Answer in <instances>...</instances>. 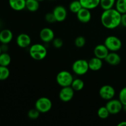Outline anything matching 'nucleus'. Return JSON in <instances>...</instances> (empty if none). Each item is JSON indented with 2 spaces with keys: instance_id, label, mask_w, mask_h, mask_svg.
I'll return each mask as SVG.
<instances>
[{
  "instance_id": "obj_1",
  "label": "nucleus",
  "mask_w": 126,
  "mask_h": 126,
  "mask_svg": "<svg viewBox=\"0 0 126 126\" xmlns=\"http://www.w3.org/2000/svg\"><path fill=\"white\" fill-rule=\"evenodd\" d=\"M121 14L116 9L105 10L101 16V23L108 29H114L121 25Z\"/></svg>"
},
{
  "instance_id": "obj_2",
  "label": "nucleus",
  "mask_w": 126,
  "mask_h": 126,
  "mask_svg": "<svg viewBox=\"0 0 126 126\" xmlns=\"http://www.w3.org/2000/svg\"><path fill=\"white\" fill-rule=\"evenodd\" d=\"M29 54L31 57L35 60H41L46 57L47 51L44 46L34 44L30 47Z\"/></svg>"
},
{
  "instance_id": "obj_3",
  "label": "nucleus",
  "mask_w": 126,
  "mask_h": 126,
  "mask_svg": "<svg viewBox=\"0 0 126 126\" xmlns=\"http://www.w3.org/2000/svg\"><path fill=\"white\" fill-rule=\"evenodd\" d=\"M73 79L72 75L70 72L65 70L60 71L56 76L57 82L62 87L70 86Z\"/></svg>"
},
{
  "instance_id": "obj_4",
  "label": "nucleus",
  "mask_w": 126,
  "mask_h": 126,
  "mask_svg": "<svg viewBox=\"0 0 126 126\" xmlns=\"http://www.w3.org/2000/svg\"><path fill=\"white\" fill-rule=\"evenodd\" d=\"M89 70L88 62L84 59H79L73 63L72 70L78 75H84L87 73Z\"/></svg>"
},
{
  "instance_id": "obj_5",
  "label": "nucleus",
  "mask_w": 126,
  "mask_h": 126,
  "mask_svg": "<svg viewBox=\"0 0 126 126\" xmlns=\"http://www.w3.org/2000/svg\"><path fill=\"white\" fill-rule=\"evenodd\" d=\"M52 107V101L47 97H40L36 101L35 108L41 113H47L51 110Z\"/></svg>"
},
{
  "instance_id": "obj_6",
  "label": "nucleus",
  "mask_w": 126,
  "mask_h": 126,
  "mask_svg": "<svg viewBox=\"0 0 126 126\" xmlns=\"http://www.w3.org/2000/svg\"><path fill=\"white\" fill-rule=\"evenodd\" d=\"M104 44L108 50L111 52H117L122 47V42L119 38L115 36H110L105 40Z\"/></svg>"
},
{
  "instance_id": "obj_7",
  "label": "nucleus",
  "mask_w": 126,
  "mask_h": 126,
  "mask_svg": "<svg viewBox=\"0 0 126 126\" xmlns=\"http://www.w3.org/2000/svg\"><path fill=\"white\" fill-rule=\"evenodd\" d=\"M106 107L111 114H116L123 109V105L119 99H111L108 100Z\"/></svg>"
},
{
  "instance_id": "obj_8",
  "label": "nucleus",
  "mask_w": 126,
  "mask_h": 126,
  "mask_svg": "<svg viewBox=\"0 0 126 126\" xmlns=\"http://www.w3.org/2000/svg\"><path fill=\"white\" fill-rule=\"evenodd\" d=\"M99 95L103 99L110 100L114 98L115 95V89L110 85H104L100 89Z\"/></svg>"
},
{
  "instance_id": "obj_9",
  "label": "nucleus",
  "mask_w": 126,
  "mask_h": 126,
  "mask_svg": "<svg viewBox=\"0 0 126 126\" xmlns=\"http://www.w3.org/2000/svg\"><path fill=\"white\" fill-rule=\"evenodd\" d=\"M75 94V91L70 86L63 87L59 92V98L63 102H68L72 100Z\"/></svg>"
},
{
  "instance_id": "obj_10",
  "label": "nucleus",
  "mask_w": 126,
  "mask_h": 126,
  "mask_svg": "<svg viewBox=\"0 0 126 126\" xmlns=\"http://www.w3.org/2000/svg\"><path fill=\"white\" fill-rule=\"evenodd\" d=\"M54 36H55V34H54V31L47 27L43 28L39 33L40 39H41L42 41L44 43L52 42L53 39L55 38Z\"/></svg>"
},
{
  "instance_id": "obj_11",
  "label": "nucleus",
  "mask_w": 126,
  "mask_h": 126,
  "mask_svg": "<svg viewBox=\"0 0 126 126\" xmlns=\"http://www.w3.org/2000/svg\"><path fill=\"white\" fill-rule=\"evenodd\" d=\"M52 12L55 16L57 22H63L67 17V11L66 8L62 6H57L54 9Z\"/></svg>"
},
{
  "instance_id": "obj_12",
  "label": "nucleus",
  "mask_w": 126,
  "mask_h": 126,
  "mask_svg": "<svg viewBox=\"0 0 126 126\" xmlns=\"http://www.w3.org/2000/svg\"><path fill=\"white\" fill-rule=\"evenodd\" d=\"M110 50L105 44H98L96 46L94 50L95 57L99 58L102 60H105Z\"/></svg>"
},
{
  "instance_id": "obj_13",
  "label": "nucleus",
  "mask_w": 126,
  "mask_h": 126,
  "mask_svg": "<svg viewBox=\"0 0 126 126\" xmlns=\"http://www.w3.org/2000/svg\"><path fill=\"white\" fill-rule=\"evenodd\" d=\"M16 43L18 46L21 48H26L30 45L32 39L30 36L26 33H21L18 34L16 39Z\"/></svg>"
},
{
  "instance_id": "obj_14",
  "label": "nucleus",
  "mask_w": 126,
  "mask_h": 126,
  "mask_svg": "<svg viewBox=\"0 0 126 126\" xmlns=\"http://www.w3.org/2000/svg\"><path fill=\"white\" fill-rule=\"evenodd\" d=\"M76 16L78 20L83 23H88L91 20L92 17L90 10L84 7H82L78 13H76Z\"/></svg>"
},
{
  "instance_id": "obj_15",
  "label": "nucleus",
  "mask_w": 126,
  "mask_h": 126,
  "mask_svg": "<svg viewBox=\"0 0 126 126\" xmlns=\"http://www.w3.org/2000/svg\"><path fill=\"white\" fill-rule=\"evenodd\" d=\"M105 60L110 65L115 66L120 63L121 61V58L118 53L116 52H109Z\"/></svg>"
},
{
  "instance_id": "obj_16",
  "label": "nucleus",
  "mask_w": 126,
  "mask_h": 126,
  "mask_svg": "<svg viewBox=\"0 0 126 126\" xmlns=\"http://www.w3.org/2000/svg\"><path fill=\"white\" fill-rule=\"evenodd\" d=\"M88 64L89 70L95 71L100 70L103 66V62L102 59L96 57L90 59L88 61Z\"/></svg>"
},
{
  "instance_id": "obj_17",
  "label": "nucleus",
  "mask_w": 126,
  "mask_h": 126,
  "mask_svg": "<svg viewBox=\"0 0 126 126\" xmlns=\"http://www.w3.org/2000/svg\"><path fill=\"white\" fill-rule=\"evenodd\" d=\"M13 38L12 32L9 29H4L0 32V42L2 44H9Z\"/></svg>"
},
{
  "instance_id": "obj_18",
  "label": "nucleus",
  "mask_w": 126,
  "mask_h": 126,
  "mask_svg": "<svg viewBox=\"0 0 126 126\" xmlns=\"http://www.w3.org/2000/svg\"><path fill=\"white\" fill-rule=\"evenodd\" d=\"M11 8L16 11H20L26 8V0H9Z\"/></svg>"
},
{
  "instance_id": "obj_19",
  "label": "nucleus",
  "mask_w": 126,
  "mask_h": 126,
  "mask_svg": "<svg viewBox=\"0 0 126 126\" xmlns=\"http://www.w3.org/2000/svg\"><path fill=\"white\" fill-rule=\"evenodd\" d=\"M100 0H79L82 7L91 10L100 6Z\"/></svg>"
},
{
  "instance_id": "obj_20",
  "label": "nucleus",
  "mask_w": 126,
  "mask_h": 126,
  "mask_svg": "<svg viewBox=\"0 0 126 126\" xmlns=\"http://www.w3.org/2000/svg\"><path fill=\"white\" fill-rule=\"evenodd\" d=\"M26 8L30 12H36L39 8V2L37 0H26Z\"/></svg>"
},
{
  "instance_id": "obj_21",
  "label": "nucleus",
  "mask_w": 126,
  "mask_h": 126,
  "mask_svg": "<svg viewBox=\"0 0 126 126\" xmlns=\"http://www.w3.org/2000/svg\"><path fill=\"white\" fill-rule=\"evenodd\" d=\"M11 57L7 52H2L0 54V65L8 66L11 63Z\"/></svg>"
},
{
  "instance_id": "obj_22",
  "label": "nucleus",
  "mask_w": 126,
  "mask_h": 126,
  "mask_svg": "<svg viewBox=\"0 0 126 126\" xmlns=\"http://www.w3.org/2000/svg\"><path fill=\"white\" fill-rule=\"evenodd\" d=\"M116 0H100V6L102 9L108 10L112 9L115 5Z\"/></svg>"
},
{
  "instance_id": "obj_23",
  "label": "nucleus",
  "mask_w": 126,
  "mask_h": 126,
  "mask_svg": "<svg viewBox=\"0 0 126 126\" xmlns=\"http://www.w3.org/2000/svg\"><path fill=\"white\" fill-rule=\"evenodd\" d=\"M71 87L75 91H80L84 87V82L81 79H75L71 83Z\"/></svg>"
},
{
  "instance_id": "obj_24",
  "label": "nucleus",
  "mask_w": 126,
  "mask_h": 126,
  "mask_svg": "<svg viewBox=\"0 0 126 126\" xmlns=\"http://www.w3.org/2000/svg\"><path fill=\"white\" fill-rule=\"evenodd\" d=\"M82 8V6L79 0H75V1H72L69 6V9H70V11L72 12L73 13L75 14L78 13V11H79Z\"/></svg>"
},
{
  "instance_id": "obj_25",
  "label": "nucleus",
  "mask_w": 126,
  "mask_h": 126,
  "mask_svg": "<svg viewBox=\"0 0 126 126\" xmlns=\"http://www.w3.org/2000/svg\"><path fill=\"white\" fill-rule=\"evenodd\" d=\"M115 6L116 9L121 14L126 13V0H116Z\"/></svg>"
},
{
  "instance_id": "obj_26",
  "label": "nucleus",
  "mask_w": 126,
  "mask_h": 126,
  "mask_svg": "<svg viewBox=\"0 0 126 126\" xmlns=\"http://www.w3.org/2000/svg\"><path fill=\"white\" fill-rule=\"evenodd\" d=\"M110 114L109 111L108 110L106 106L105 107H101L98 108L97 111V115L100 119H105L108 118L109 115Z\"/></svg>"
},
{
  "instance_id": "obj_27",
  "label": "nucleus",
  "mask_w": 126,
  "mask_h": 126,
  "mask_svg": "<svg viewBox=\"0 0 126 126\" xmlns=\"http://www.w3.org/2000/svg\"><path fill=\"white\" fill-rule=\"evenodd\" d=\"M10 75V71L7 66L0 65V81L7 79Z\"/></svg>"
},
{
  "instance_id": "obj_28",
  "label": "nucleus",
  "mask_w": 126,
  "mask_h": 126,
  "mask_svg": "<svg viewBox=\"0 0 126 126\" xmlns=\"http://www.w3.org/2000/svg\"><path fill=\"white\" fill-rule=\"evenodd\" d=\"M86 43V39L82 36H79L75 39V44L77 47L81 48L85 46Z\"/></svg>"
},
{
  "instance_id": "obj_29",
  "label": "nucleus",
  "mask_w": 126,
  "mask_h": 126,
  "mask_svg": "<svg viewBox=\"0 0 126 126\" xmlns=\"http://www.w3.org/2000/svg\"><path fill=\"white\" fill-rule=\"evenodd\" d=\"M40 112L36 109V108H33L31 109L28 112V117L32 119H36L39 118Z\"/></svg>"
},
{
  "instance_id": "obj_30",
  "label": "nucleus",
  "mask_w": 126,
  "mask_h": 126,
  "mask_svg": "<svg viewBox=\"0 0 126 126\" xmlns=\"http://www.w3.org/2000/svg\"><path fill=\"white\" fill-rule=\"evenodd\" d=\"M119 100L123 105H126V87H123L119 92Z\"/></svg>"
},
{
  "instance_id": "obj_31",
  "label": "nucleus",
  "mask_w": 126,
  "mask_h": 126,
  "mask_svg": "<svg viewBox=\"0 0 126 126\" xmlns=\"http://www.w3.org/2000/svg\"><path fill=\"white\" fill-rule=\"evenodd\" d=\"M52 45L56 49H60L63 45V41L62 39L60 38H55L53 39Z\"/></svg>"
},
{
  "instance_id": "obj_32",
  "label": "nucleus",
  "mask_w": 126,
  "mask_h": 126,
  "mask_svg": "<svg viewBox=\"0 0 126 126\" xmlns=\"http://www.w3.org/2000/svg\"><path fill=\"white\" fill-rule=\"evenodd\" d=\"M45 19L49 23H54L57 22V20L53 12L47 13L45 16Z\"/></svg>"
},
{
  "instance_id": "obj_33",
  "label": "nucleus",
  "mask_w": 126,
  "mask_h": 126,
  "mask_svg": "<svg viewBox=\"0 0 126 126\" xmlns=\"http://www.w3.org/2000/svg\"><path fill=\"white\" fill-rule=\"evenodd\" d=\"M121 25L124 27H126V13L123 14L121 15Z\"/></svg>"
},
{
  "instance_id": "obj_34",
  "label": "nucleus",
  "mask_w": 126,
  "mask_h": 126,
  "mask_svg": "<svg viewBox=\"0 0 126 126\" xmlns=\"http://www.w3.org/2000/svg\"><path fill=\"white\" fill-rule=\"evenodd\" d=\"M7 44H2V45L1 46L2 52H7V50H8V46H7Z\"/></svg>"
},
{
  "instance_id": "obj_35",
  "label": "nucleus",
  "mask_w": 126,
  "mask_h": 126,
  "mask_svg": "<svg viewBox=\"0 0 126 126\" xmlns=\"http://www.w3.org/2000/svg\"><path fill=\"white\" fill-rule=\"evenodd\" d=\"M118 126H126V121H121L118 124Z\"/></svg>"
},
{
  "instance_id": "obj_36",
  "label": "nucleus",
  "mask_w": 126,
  "mask_h": 126,
  "mask_svg": "<svg viewBox=\"0 0 126 126\" xmlns=\"http://www.w3.org/2000/svg\"><path fill=\"white\" fill-rule=\"evenodd\" d=\"M123 110H124L126 111V105H123Z\"/></svg>"
},
{
  "instance_id": "obj_37",
  "label": "nucleus",
  "mask_w": 126,
  "mask_h": 126,
  "mask_svg": "<svg viewBox=\"0 0 126 126\" xmlns=\"http://www.w3.org/2000/svg\"><path fill=\"white\" fill-rule=\"evenodd\" d=\"M2 53V50H1V46H0V54Z\"/></svg>"
},
{
  "instance_id": "obj_38",
  "label": "nucleus",
  "mask_w": 126,
  "mask_h": 126,
  "mask_svg": "<svg viewBox=\"0 0 126 126\" xmlns=\"http://www.w3.org/2000/svg\"><path fill=\"white\" fill-rule=\"evenodd\" d=\"M37 1H38L39 2H41V1H44V0H37Z\"/></svg>"
}]
</instances>
